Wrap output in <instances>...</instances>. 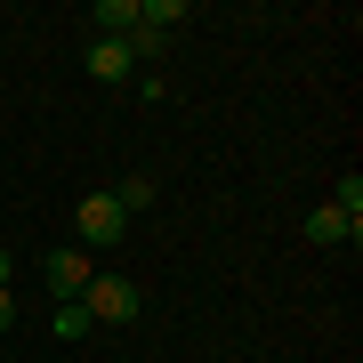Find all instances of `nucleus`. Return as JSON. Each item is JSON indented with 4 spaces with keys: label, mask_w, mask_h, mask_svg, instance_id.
<instances>
[{
    "label": "nucleus",
    "mask_w": 363,
    "mask_h": 363,
    "mask_svg": "<svg viewBox=\"0 0 363 363\" xmlns=\"http://www.w3.org/2000/svg\"><path fill=\"white\" fill-rule=\"evenodd\" d=\"M0 283H9V250H0Z\"/></svg>",
    "instance_id": "nucleus-12"
},
{
    "label": "nucleus",
    "mask_w": 363,
    "mask_h": 363,
    "mask_svg": "<svg viewBox=\"0 0 363 363\" xmlns=\"http://www.w3.org/2000/svg\"><path fill=\"white\" fill-rule=\"evenodd\" d=\"M339 210H347V218H363V178H355V169H347V178H339V194H331Z\"/></svg>",
    "instance_id": "nucleus-10"
},
{
    "label": "nucleus",
    "mask_w": 363,
    "mask_h": 363,
    "mask_svg": "<svg viewBox=\"0 0 363 363\" xmlns=\"http://www.w3.org/2000/svg\"><path fill=\"white\" fill-rule=\"evenodd\" d=\"M363 234V218H347L339 202H323V210H307V242H355Z\"/></svg>",
    "instance_id": "nucleus-4"
},
{
    "label": "nucleus",
    "mask_w": 363,
    "mask_h": 363,
    "mask_svg": "<svg viewBox=\"0 0 363 363\" xmlns=\"http://www.w3.org/2000/svg\"><path fill=\"white\" fill-rule=\"evenodd\" d=\"M73 226H81V242H121V234H130V218H121V202L113 194H81V210H73Z\"/></svg>",
    "instance_id": "nucleus-2"
},
{
    "label": "nucleus",
    "mask_w": 363,
    "mask_h": 363,
    "mask_svg": "<svg viewBox=\"0 0 363 363\" xmlns=\"http://www.w3.org/2000/svg\"><path fill=\"white\" fill-rule=\"evenodd\" d=\"M138 25H154V33H178V25H186V0H138Z\"/></svg>",
    "instance_id": "nucleus-7"
},
{
    "label": "nucleus",
    "mask_w": 363,
    "mask_h": 363,
    "mask_svg": "<svg viewBox=\"0 0 363 363\" xmlns=\"http://www.w3.org/2000/svg\"><path fill=\"white\" fill-rule=\"evenodd\" d=\"M9 323H16V291L0 283V331H9Z\"/></svg>",
    "instance_id": "nucleus-11"
},
{
    "label": "nucleus",
    "mask_w": 363,
    "mask_h": 363,
    "mask_svg": "<svg viewBox=\"0 0 363 363\" xmlns=\"http://www.w3.org/2000/svg\"><path fill=\"white\" fill-rule=\"evenodd\" d=\"M113 202H121V218L154 210V178H145V169H138V178H121V186H113Z\"/></svg>",
    "instance_id": "nucleus-8"
},
{
    "label": "nucleus",
    "mask_w": 363,
    "mask_h": 363,
    "mask_svg": "<svg viewBox=\"0 0 363 363\" xmlns=\"http://www.w3.org/2000/svg\"><path fill=\"white\" fill-rule=\"evenodd\" d=\"M89 25H105L97 40H121V33L138 25V0H97V9H89Z\"/></svg>",
    "instance_id": "nucleus-6"
},
{
    "label": "nucleus",
    "mask_w": 363,
    "mask_h": 363,
    "mask_svg": "<svg viewBox=\"0 0 363 363\" xmlns=\"http://www.w3.org/2000/svg\"><path fill=\"white\" fill-rule=\"evenodd\" d=\"M40 274H49V291L57 298H81V291H89V250H49V267H40Z\"/></svg>",
    "instance_id": "nucleus-3"
},
{
    "label": "nucleus",
    "mask_w": 363,
    "mask_h": 363,
    "mask_svg": "<svg viewBox=\"0 0 363 363\" xmlns=\"http://www.w3.org/2000/svg\"><path fill=\"white\" fill-rule=\"evenodd\" d=\"M81 307H89V323H138L145 315V291L130 283V274H89V291H81Z\"/></svg>",
    "instance_id": "nucleus-1"
},
{
    "label": "nucleus",
    "mask_w": 363,
    "mask_h": 363,
    "mask_svg": "<svg viewBox=\"0 0 363 363\" xmlns=\"http://www.w3.org/2000/svg\"><path fill=\"white\" fill-rule=\"evenodd\" d=\"M89 73H97V81H130V73H138V57L121 49V40H89Z\"/></svg>",
    "instance_id": "nucleus-5"
},
{
    "label": "nucleus",
    "mask_w": 363,
    "mask_h": 363,
    "mask_svg": "<svg viewBox=\"0 0 363 363\" xmlns=\"http://www.w3.org/2000/svg\"><path fill=\"white\" fill-rule=\"evenodd\" d=\"M89 331V307H81V298H65V307H57V339H81Z\"/></svg>",
    "instance_id": "nucleus-9"
}]
</instances>
